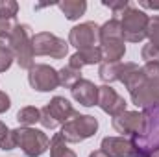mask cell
Here are the masks:
<instances>
[{
	"label": "cell",
	"mask_w": 159,
	"mask_h": 157,
	"mask_svg": "<svg viewBox=\"0 0 159 157\" xmlns=\"http://www.w3.org/2000/svg\"><path fill=\"white\" fill-rule=\"evenodd\" d=\"M141 57L146 61V63H150V61H159V50L154 46V44H144L143 46V50H141Z\"/></svg>",
	"instance_id": "484cf974"
},
{
	"label": "cell",
	"mask_w": 159,
	"mask_h": 157,
	"mask_svg": "<svg viewBox=\"0 0 159 157\" xmlns=\"http://www.w3.org/2000/svg\"><path fill=\"white\" fill-rule=\"evenodd\" d=\"M9 107H11V100H9V96H7L6 92L0 91V113H6Z\"/></svg>",
	"instance_id": "f1b7e54d"
},
{
	"label": "cell",
	"mask_w": 159,
	"mask_h": 157,
	"mask_svg": "<svg viewBox=\"0 0 159 157\" xmlns=\"http://www.w3.org/2000/svg\"><path fill=\"white\" fill-rule=\"evenodd\" d=\"M13 59H15L13 52L9 50V46H6V44H4V46L0 48V72H6V70L11 67Z\"/></svg>",
	"instance_id": "cb8c5ba5"
},
{
	"label": "cell",
	"mask_w": 159,
	"mask_h": 157,
	"mask_svg": "<svg viewBox=\"0 0 159 157\" xmlns=\"http://www.w3.org/2000/svg\"><path fill=\"white\" fill-rule=\"evenodd\" d=\"M104 113L111 115V117H117L120 113L126 111V100L120 96L119 92L109 87V85H102L98 87V104H96Z\"/></svg>",
	"instance_id": "30bf717a"
},
{
	"label": "cell",
	"mask_w": 159,
	"mask_h": 157,
	"mask_svg": "<svg viewBox=\"0 0 159 157\" xmlns=\"http://www.w3.org/2000/svg\"><path fill=\"white\" fill-rule=\"evenodd\" d=\"M17 17H13V19H0V41H9L11 37V34H13V30L17 28Z\"/></svg>",
	"instance_id": "7402d4cb"
},
{
	"label": "cell",
	"mask_w": 159,
	"mask_h": 157,
	"mask_svg": "<svg viewBox=\"0 0 159 157\" xmlns=\"http://www.w3.org/2000/svg\"><path fill=\"white\" fill-rule=\"evenodd\" d=\"M0 148L6 152V150H13V148H17V141H15V135H13V129L0 141Z\"/></svg>",
	"instance_id": "83f0119b"
},
{
	"label": "cell",
	"mask_w": 159,
	"mask_h": 157,
	"mask_svg": "<svg viewBox=\"0 0 159 157\" xmlns=\"http://www.w3.org/2000/svg\"><path fill=\"white\" fill-rule=\"evenodd\" d=\"M76 115V109L72 107V104L63 98V96H54L43 109H41V118L39 122L43 128L46 129H56L59 124L69 122L70 118Z\"/></svg>",
	"instance_id": "3957f363"
},
{
	"label": "cell",
	"mask_w": 159,
	"mask_h": 157,
	"mask_svg": "<svg viewBox=\"0 0 159 157\" xmlns=\"http://www.w3.org/2000/svg\"><path fill=\"white\" fill-rule=\"evenodd\" d=\"M57 76H59V85L65 87V89H72L80 79H81V70L78 69H72V67H63L61 70H57Z\"/></svg>",
	"instance_id": "d6986e66"
},
{
	"label": "cell",
	"mask_w": 159,
	"mask_h": 157,
	"mask_svg": "<svg viewBox=\"0 0 159 157\" xmlns=\"http://www.w3.org/2000/svg\"><path fill=\"white\" fill-rule=\"evenodd\" d=\"M143 74L144 78L150 81H159V61H150L143 67Z\"/></svg>",
	"instance_id": "d4e9b609"
},
{
	"label": "cell",
	"mask_w": 159,
	"mask_h": 157,
	"mask_svg": "<svg viewBox=\"0 0 159 157\" xmlns=\"http://www.w3.org/2000/svg\"><path fill=\"white\" fill-rule=\"evenodd\" d=\"M89 157H107V155H106L102 150H96V152H93V154H91Z\"/></svg>",
	"instance_id": "1f68e13d"
},
{
	"label": "cell",
	"mask_w": 159,
	"mask_h": 157,
	"mask_svg": "<svg viewBox=\"0 0 159 157\" xmlns=\"http://www.w3.org/2000/svg\"><path fill=\"white\" fill-rule=\"evenodd\" d=\"M50 157H78L69 146L67 141L61 137V133H56L50 141Z\"/></svg>",
	"instance_id": "ac0fdd59"
},
{
	"label": "cell",
	"mask_w": 159,
	"mask_h": 157,
	"mask_svg": "<svg viewBox=\"0 0 159 157\" xmlns=\"http://www.w3.org/2000/svg\"><path fill=\"white\" fill-rule=\"evenodd\" d=\"M98 129V120L91 115H80L76 113L74 117L70 118L69 122L63 124L61 128V137L67 141V142H83L85 139L93 137Z\"/></svg>",
	"instance_id": "277c9868"
},
{
	"label": "cell",
	"mask_w": 159,
	"mask_h": 157,
	"mask_svg": "<svg viewBox=\"0 0 159 157\" xmlns=\"http://www.w3.org/2000/svg\"><path fill=\"white\" fill-rule=\"evenodd\" d=\"M98 30L100 26L96 22H83L78 24L70 30L69 34V44H72L78 50H87V48H94L96 41H98Z\"/></svg>",
	"instance_id": "9c48e42d"
},
{
	"label": "cell",
	"mask_w": 159,
	"mask_h": 157,
	"mask_svg": "<svg viewBox=\"0 0 159 157\" xmlns=\"http://www.w3.org/2000/svg\"><path fill=\"white\" fill-rule=\"evenodd\" d=\"M148 15L133 6H129L122 13L120 28H122V37L128 43H141L146 37V26H148Z\"/></svg>",
	"instance_id": "5b68a950"
},
{
	"label": "cell",
	"mask_w": 159,
	"mask_h": 157,
	"mask_svg": "<svg viewBox=\"0 0 159 157\" xmlns=\"http://www.w3.org/2000/svg\"><path fill=\"white\" fill-rule=\"evenodd\" d=\"M100 50L104 56V61L107 63H119L126 54V44L124 39H111V41H102Z\"/></svg>",
	"instance_id": "5bb4252c"
},
{
	"label": "cell",
	"mask_w": 159,
	"mask_h": 157,
	"mask_svg": "<svg viewBox=\"0 0 159 157\" xmlns=\"http://www.w3.org/2000/svg\"><path fill=\"white\" fill-rule=\"evenodd\" d=\"M34 54L35 56H50L52 59H63L69 52V43L65 39H59L57 35L50 32H39L32 39Z\"/></svg>",
	"instance_id": "52a82bcc"
},
{
	"label": "cell",
	"mask_w": 159,
	"mask_h": 157,
	"mask_svg": "<svg viewBox=\"0 0 159 157\" xmlns=\"http://www.w3.org/2000/svg\"><path fill=\"white\" fill-rule=\"evenodd\" d=\"M102 59H104V56H102L100 46H94V48L78 50L76 54H72V56H70V59H69V67L81 70V69H83V67H87V65L102 63Z\"/></svg>",
	"instance_id": "4fadbf2b"
},
{
	"label": "cell",
	"mask_w": 159,
	"mask_h": 157,
	"mask_svg": "<svg viewBox=\"0 0 159 157\" xmlns=\"http://www.w3.org/2000/svg\"><path fill=\"white\" fill-rule=\"evenodd\" d=\"M41 118V109L34 107V105H26L17 113V120L22 128H32L35 122H39Z\"/></svg>",
	"instance_id": "ffe728a7"
},
{
	"label": "cell",
	"mask_w": 159,
	"mask_h": 157,
	"mask_svg": "<svg viewBox=\"0 0 159 157\" xmlns=\"http://www.w3.org/2000/svg\"><path fill=\"white\" fill-rule=\"evenodd\" d=\"M32 28L28 24H17L9 37V50L13 52L17 63L20 69L30 70L35 65V54H34V44H32Z\"/></svg>",
	"instance_id": "6da1fadb"
},
{
	"label": "cell",
	"mask_w": 159,
	"mask_h": 157,
	"mask_svg": "<svg viewBox=\"0 0 159 157\" xmlns=\"http://www.w3.org/2000/svg\"><path fill=\"white\" fill-rule=\"evenodd\" d=\"M57 7L69 20H78L87 9V2L85 0H65V2H59Z\"/></svg>",
	"instance_id": "9a60e30c"
},
{
	"label": "cell",
	"mask_w": 159,
	"mask_h": 157,
	"mask_svg": "<svg viewBox=\"0 0 159 157\" xmlns=\"http://www.w3.org/2000/svg\"><path fill=\"white\" fill-rule=\"evenodd\" d=\"M102 4H104L106 7H109L111 11H115L117 15H119L120 11L124 13V11H126V9L129 7V2H128V0H119V2H106V0H104Z\"/></svg>",
	"instance_id": "4316f807"
},
{
	"label": "cell",
	"mask_w": 159,
	"mask_h": 157,
	"mask_svg": "<svg viewBox=\"0 0 159 157\" xmlns=\"http://www.w3.org/2000/svg\"><path fill=\"white\" fill-rule=\"evenodd\" d=\"M146 37L150 39V44H154L159 50V15L148 19V26H146Z\"/></svg>",
	"instance_id": "44dd1931"
},
{
	"label": "cell",
	"mask_w": 159,
	"mask_h": 157,
	"mask_svg": "<svg viewBox=\"0 0 159 157\" xmlns=\"http://www.w3.org/2000/svg\"><path fill=\"white\" fill-rule=\"evenodd\" d=\"M9 131H11V129H9V128L4 124V122H0V141H2V139H4V137L9 133Z\"/></svg>",
	"instance_id": "f546056e"
},
{
	"label": "cell",
	"mask_w": 159,
	"mask_h": 157,
	"mask_svg": "<svg viewBox=\"0 0 159 157\" xmlns=\"http://www.w3.org/2000/svg\"><path fill=\"white\" fill-rule=\"evenodd\" d=\"M19 4L15 0H0V19H13L17 17Z\"/></svg>",
	"instance_id": "603a6c76"
},
{
	"label": "cell",
	"mask_w": 159,
	"mask_h": 157,
	"mask_svg": "<svg viewBox=\"0 0 159 157\" xmlns=\"http://www.w3.org/2000/svg\"><path fill=\"white\" fill-rule=\"evenodd\" d=\"M120 70H122V63L120 61L119 63H107V61H104V63H100L98 76H100V79L106 85H109V83L120 79Z\"/></svg>",
	"instance_id": "e0dca14e"
},
{
	"label": "cell",
	"mask_w": 159,
	"mask_h": 157,
	"mask_svg": "<svg viewBox=\"0 0 159 157\" xmlns=\"http://www.w3.org/2000/svg\"><path fill=\"white\" fill-rule=\"evenodd\" d=\"M131 157H150V154H146V152H141V150H137V152H135V154H133Z\"/></svg>",
	"instance_id": "4dcf8cb0"
},
{
	"label": "cell",
	"mask_w": 159,
	"mask_h": 157,
	"mask_svg": "<svg viewBox=\"0 0 159 157\" xmlns=\"http://www.w3.org/2000/svg\"><path fill=\"white\" fill-rule=\"evenodd\" d=\"M72 92V98L78 102L80 105H85V107H93L98 104V87L89 81V79H80L78 83L70 89Z\"/></svg>",
	"instance_id": "7c38bea8"
},
{
	"label": "cell",
	"mask_w": 159,
	"mask_h": 157,
	"mask_svg": "<svg viewBox=\"0 0 159 157\" xmlns=\"http://www.w3.org/2000/svg\"><path fill=\"white\" fill-rule=\"evenodd\" d=\"M28 83L32 89L39 92H50L59 87V76H57V70L52 69L50 65L39 63L28 70Z\"/></svg>",
	"instance_id": "ba28073f"
},
{
	"label": "cell",
	"mask_w": 159,
	"mask_h": 157,
	"mask_svg": "<svg viewBox=\"0 0 159 157\" xmlns=\"http://www.w3.org/2000/svg\"><path fill=\"white\" fill-rule=\"evenodd\" d=\"M100 150L107 157H131L137 152V144L128 137H106L102 139Z\"/></svg>",
	"instance_id": "8fae6325"
},
{
	"label": "cell",
	"mask_w": 159,
	"mask_h": 157,
	"mask_svg": "<svg viewBox=\"0 0 159 157\" xmlns=\"http://www.w3.org/2000/svg\"><path fill=\"white\" fill-rule=\"evenodd\" d=\"M13 135L17 141V148H20L26 157H39L50 146L46 133L41 129H35V128H22L20 126V128L13 129Z\"/></svg>",
	"instance_id": "7a4b0ae2"
},
{
	"label": "cell",
	"mask_w": 159,
	"mask_h": 157,
	"mask_svg": "<svg viewBox=\"0 0 159 157\" xmlns=\"http://www.w3.org/2000/svg\"><path fill=\"white\" fill-rule=\"evenodd\" d=\"M2 46H4V41H0V48H2Z\"/></svg>",
	"instance_id": "836d02e7"
},
{
	"label": "cell",
	"mask_w": 159,
	"mask_h": 157,
	"mask_svg": "<svg viewBox=\"0 0 159 157\" xmlns=\"http://www.w3.org/2000/svg\"><path fill=\"white\" fill-rule=\"evenodd\" d=\"M111 39H124L122 37V28H120L119 19H111L106 24L100 26L98 30V41H111Z\"/></svg>",
	"instance_id": "2e32d148"
},
{
	"label": "cell",
	"mask_w": 159,
	"mask_h": 157,
	"mask_svg": "<svg viewBox=\"0 0 159 157\" xmlns=\"http://www.w3.org/2000/svg\"><path fill=\"white\" fill-rule=\"evenodd\" d=\"M113 129L128 139H139L146 133V117L139 111H124L113 117Z\"/></svg>",
	"instance_id": "8992f818"
},
{
	"label": "cell",
	"mask_w": 159,
	"mask_h": 157,
	"mask_svg": "<svg viewBox=\"0 0 159 157\" xmlns=\"http://www.w3.org/2000/svg\"><path fill=\"white\" fill-rule=\"evenodd\" d=\"M150 157H159V148H156V150L150 154Z\"/></svg>",
	"instance_id": "d6a6232c"
}]
</instances>
